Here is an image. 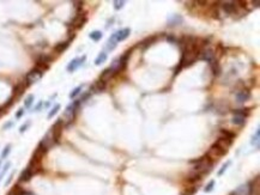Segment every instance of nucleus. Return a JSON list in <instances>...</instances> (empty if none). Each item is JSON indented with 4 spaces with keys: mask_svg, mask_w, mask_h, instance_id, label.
<instances>
[{
    "mask_svg": "<svg viewBox=\"0 0 260 195\" xmlns=\"http://www.w3.org/2000/svg\"><path fill=\"white\" fill-rule=\"evenodd\" d=\"M193 163H196L194 173L200 176H203L204 174H207L212 169V165H213V162L207 156L201 157L198 160H193Z\"/></svg>",
    "mask_w": 260,
    "mask_h": 195,
    "instance_id": "f257e3e1",
    "label": "nucleus"
},
{
    "mask_svg": "<svg viewBox=\"0 0 260 195\" xmlns=\"http://www.w3.org/2000/svg\"><path fill=\"white\" fill-rule=\"evenodd\" d=\"M42 76H43V71L40 70V68H34V70H31L28 74H26V77H25V81H26V85H33V84H35V83H37L41 78H42Z\"/></svg>",
    "mask_w": 260,
    "mask_h": 195,
    "instance_id": "f03ea898",
    "label": "nucleus"
},
{
    "mask_svg": "<svg viewBox=\"0 0 260 195\" xmlns=\"http://www.w3.org/2000/svg\"><path fill=\"white\" fill-rule=\"evenodd\" d=\"M225 153H227V151L222 150L220 147H218L217 145H215V144H213V145L210 147V150H209V152L206 153V156L209 157V158L213 162L215 159H220V157H223Z\"/></svg>",
    "mask_w": 260,
    "mask_h": 195,
    "instance_id": "7ed1b4c3",
    "label": "nucleus"
},
{
    "mask_svg": "<svg viewBox=\"0 0 260 195\" xmlns=\"http://www.w3.org/2000/svg\"><path fill=\"white\" fill-rule=\"evenodd\" d=\"M79 104V102H73L72 104H70L67 108H66V110H65V113H64V117L61 118V121L64 122V121H72L73 120V117H75V111H76V108H77V105Z\"/></svg>",
    "mask_w": 260,
    "mask_h": 195,
    "instance_id": "20e7f679",
    "label": "nucleus"
},
{
    "mask_svg": "<svg viewBox=\"0 0 260 195\" xmlns=\"http://www.w3.org/2000/svg\"><path fill=\"white\" fill-rule=\"evenodd\" d=\"M130 34H131V29L126 28V29H122L120 31L114 32L109 39H113V41H115V42H120V41H123V39H127V37L130 36Z\"/></svg>",
    "mask_w": 260,
    "mask_h": 195,
    "instance_id": "39448f33",
    "label": "nucleus"
},
{
    "mask_svg": "<svg viewBox=\"0 0 260 195\" xmlns=\"http://www.w3.org/2000/svg\"><path fill=\"white\" fill-rule=\"evenodd\" d=\"M231 142H233V140H231V139H228V138L222 137V135H220V137L217 139V141L215 142V145H217V146L220 147L222 150H224V151H227V152H228V150H229V147H230Z\"/></svg>",
    "mask_w": 260,
    "mask_h": 195,
    "instance_id": "423d86ee",
    "label": "nucleus"
},
{
    "mask_svg": "<svg viewBox=\"0 0 260 195\" xmlns=\"http://www.w3.org/2000/svg\"><path fill=\"white\" fill-rule=\"evenodd\" d=\"M198 58L203 59V60H206V61H212L215 59V53L211 48H204V49H200L199 52V56Z\"/></svg>",
    "mask_w": 260,
    "mask_h": 195,
    "instance_id": "0eeeda50",
    "label": "nucleus"
},
{
    "mask_svg": "<svg viewBox=\"0 0 260 195\" xmlns=\"http://www.w3.org/2000/svg\"><path fill=\"white\" fill-rule=\"evenodd\" d=\"M85 60V56H81V58H76V59H73L68 65H67V71L70 72V73H72V72H75L78 67H79L80 65L83 63V61Z\"/></svg>",
    "mask_w": 260,
    "mask_h": 195,
    "instance_id": "6e6552de",
    "label": "nucleus"
},
{
    "mask_svg": "<svg viewBox=\"0 0 260 195\" xmlns=\"http://www.w3.org/2000/svg\"><path fill=\"white\" fill-rule=\"evenodd\" d=\"M62 121H61V118L59 121H57V123L52 127V129H50V132H52V134H53V138H54V140L55 141H58L59 139H60V134H61V131H62Z\"/></svg>",
    "mask_w": 260,
    "mask_h": 195,
    "instance_id": "1a4fd4ad",
    "label": "nucleus"
},
{
    "mask_svg": "<svg viewBox=\"0 0 260 195\" xmlns=\"http://www.w3.org/2000/svg\"><path fill=\"white\" fill-rule=\"evenodd\" d=\"M223 10L227 12V13H234L236 11V2L234 1H229V2H224L223 4Z\"/></svg>",
    "mask_w": 260,
    "mask_h": 195,
    "instance_id": "9d476101",
    "label": "nucleus"
},
{
    "mask_svg": "<svg viewBox=\"0 0 260 195\" xmlns=\"http://www.w3.org/2000/svg\"><path fill=\"white\" fill-rule=\"evenodd\" d=\"M251 97V94H249V91H247V90H241L239 91L237 94H236V99H237V102H246L248 98Z\"/></svg>",
    "mask_w": 260,
    "mask_h": 195,
    "instance_id": "9b49d317",
    "label": "nucleus"
},
{
    "mask_svg": "<svg viewBox=\"0 0 260 195\" xmlns=\"http://www.w3.org/2000/svg\"><path fill=\"white\" fill-rule=\"evenodd\" d=\"M113 74H114V72L110 70V68H106L102 73H101V76H100V80L101 81H108L109 79L113 77Z\"/></svg>",
    "mask_w": 260,
    "mask_h": 195,
    "instance_id": "f8f14e48",
    "label": "nucleus"
},
{
    "mask_svg": "<svg viewBox=\"0 0 260 195\" xmlns=\"http://www.w3.org/2000/svg\"><path fill=\"white\" fill-rule=\"evenodd\" d=\"M31 176H33V170L30 169V168H26L23 173H22V175L19 177V181L20 182H26V181H29L30 178H31Z\"/></svg>",
    "mask_w": 260,
    "mask_h": 195,
    "instance_id": "ddd939ff",
    "label": "nucleus"
},
{
    "mask_svg": "<svg viewBox=\"0 0 260 195\" xmlns=\"http://www.w3.org/2000/svg\"><path fill=\"white\" fill-rule=\"evenodd\" d=\"M84 22H85V16L84 15H78L73 22H72V24H73V26H76V28H80V26H83V24H84Z\"/></svg>",
    "mask_w": 260,
    "mask_h": 195,
    "instance_id": "4468645a",
    "label": "nucleus"
},
{
    "mask_svg": "<svg viewBox=\"0 0 260 195\" xmlns=\"http://www.w3.org/2000/svg\"><path fill=\"white\" fill-rule=\"evenodd\" d=\"M106 60H107V53L101 52L100 54L97 55V58L95 59V65H96V66H100L103 62H106Z\"/></svg>",
    "mask_w": 260,
    "mask_h": 195,
    "instance_id": "2eb2a0df",
    "label": "nucleus"
},
{
    "mask_svg": "<svg viewBox=\"0 0 260 195\" xmlns=\"http://www.w3.org/2000/svg\"><path fill=\"white\" fill-rule=\"evenodd\" d=\"M210 66H211V68H212V72H213V74L215 76H218L220 72V65H218V62H217V60H212V61H210Z\"/></svg>",
    "mask_w": 260,
    "mask_h": 195,
    "instance_id": "dca6fc26",
    "label": "nucleus"
},
{
    "mask_svg": "<svg viewBox=\"0 0 260 195\" xmlns=\"http://www.w3.org/2000/svg\"><path fill=\"white\" fill-rule=\"evenodd\" d=\"M89 37L92 39V41H95V42H97V41H100L102 39V32L99 31V30H95V31H92V32H90V35H89Z\"/></svg>",
    "mask_w": 260,
    "mask_h": 195,
    "instance_id": "f3484780",
    "label": "nucleus"
},
{
    "mask_svg": "<svg viewBox=\"0 0 260 195\" xmlns=\"http://www.w3.org/2000/svg\"><path fill=\"white\" fill-rule=\"evenodd\" d=\"M68 44H70L68 42H61V43H59V44L55 46L54 49H55V52H58V53H62V52L68 47Z\"/></svg>",
    "mask_w": 260,
    "mask_h": 195,
    "instance_id": "a211bd4d",
    "label": "nucleus"
},
{
    "mask_svg": "<svg viewBox=\"0 0 260 195\" xmlns=\"http://www.w3.org/2000/svg\"><path fill=\"white\" fill-rule=\"evenodd\" d=\"M244 122H246V117H244V116L235 115V116H234V118H233V123H235V125H239V126L243 125Z\"/></svg>",
    "mask_w": 260,
    "mask_h": 195,
    "instance_id": "6ab92c4d",
    "label": "nucleus"
},
{
    "mask_svg": "<svg viewBox=\"0 0 260 195\" xmlns=\"http://www.w3.org/2000/svg\"><path fill=\"white\" fill-rule=\"evenodd\" d=\"M259 138H260V129L258 128L257 132H255V135H253V139H252V144L258 149L259 147Z\"/></svg>",
    "mask_w": 260,
    "mask_h": 195,
    "instance_id": "aec40b11",
    "label": "nucleus"
},
{
    "mask_svg": "<svg viewBox=\"0 0 260 195\" xmlns=\"http://www.w3.org/2000/svg\"><path fill=\"white\" fill-rule=\"evenodd\" d=\"M104 87H106V83L104 81H97L96 84H95V86H94V89H95V91L96 92H100V91H103L104 90Z\"/></svg>",
    "mask_w": 260,
    "mask_h": 195,
    "instance_id": "412c9836",
    "label": "nucleus"
},
{
    "mask_svg": "<svg viewBox=\"0 0 260 195\" xmlns=\"http://www.w3.org/2000/svg\"><path fill=\"white\" fill-rule=\"evenodd\" d=\"M59 110H60V104H55V105L52 108V110L48 113V118H52Z\"/></svg>",
    "mask_w": 260,
    "mask_h": 195,
    "instance_id": "4be33fe9",
    "label": "nucleus"
},
{
    "mask_svg": "<svg viewBox=\"0 0 260 195\" xmlns=\"http://www.w3.org/2000/svg\"><path fill=\"white\" fill-rule=\"evenodd\" d=\"M81 89H83V85H79V86H77L76 89H73V91L70 94V98L72 99V98H76L78 95L80 94V91H81Z\"/></svg>",
    "mask_w": 260,
    "mask_h": 195,
    "instance_id": "5701e85b",
    "label": "nucleus"
},
{
    "mask_svg": "<svg viewBox=\"0 0 260 195\" xmlns=\"http://www.w3.org/2000/svg\"><path fill=\"white\" fill-rule=\"evenodd\" d=\"M198 190V187H193V188H191V187H187L181 194L182 195H192V194H194Z\"/></svg>",
    "mask_w": 260,
    "mask_h": 195,
    "instance_id": "b1692460",
    "label": "nucleus"
},
{
    "mask_svg": "<svg viewBox=\"0 0 260 195\" xmlns=\"http://www.w3.org/2000/svg\"><path fill=\"white\" fill-rule=\"evenodd\" d=\"M34 103V95H29L24 101V107L25 108H30V105Z\"/></svg>",
    "mask_w": 260,
    "mask_h": 195,
    "instance_id": "393cba45",
    "label": "nucleus"
},
{
    "mask_svg": "<svg viewBox=\"0 0 260 195\" xmlns=\"http://www.w3.org/2000/svg\"><path fill=\"white\" fill-rule=\"evenodd\" d=\"M220 134H222V137H225L228 138V139H234L235 138V134L234 133H231V132H229V131H225V129H222L220 131Z\"/></svg>",
    "mask_w": 260,
    "mask_h": 195,
    "instance_id": "a878e982",
    "label": "nucleus"
},
{
    "mask_svg": "<svg viewBox=\"0 0 260 195\" xmlns=\"http://www.w3.org/2000/svg\"><path fill=\"white\" fill-rule=\"evenodd\" d=\"M234 114H235V115H240V116L246 117L249 114V110H248V109H237V110L234 111Z\"/></svg>",
    "mask_w": 260,
    "mask_h": 195,
    "instance_id": "bb28decb",
    "label": "nucleus"
},
{
    "mask_svg": "<svg viewBox=\"0 0 260 195\" xmlns=\"http://www.w3.org/2000/svg\"><path fill=\"white\" fill-rule=\"evenodd\" d=\"M181 22H182V18H181L180 16H174V17H172V18L169 19L170 25H176V24H179Z\"/></svg>",
    "mask_w": 260,
    "mask_h": 195,
    "instance_id": "cd10ccee",
    "label": "nucleus"
},
{
    "mask_svg": "<svg viewBox=\"0 0 260 195\" xmlns=\"http://www.w3.org/2000/svg\"><path fill=\"white\" fill-rule=\"evenodd\" d=\"M213 187H215V181H210V182L206 184V187L204 188V192H205V193H210V192H212Z\"/></svg>",
    "mask_w": 260,
    "mask_h": 195,
    "instance_id": "c85d7f7f",
    "label": "nucleus"
},
{
    "mask_svg": "<svg viewBox=\"0 0 260 195\" xmlns=\"http://www.w3.org/2000/svg\"><path fill=\"white\" fill-rule=\"evenodd\" d=\"M229 165H230V160H228V162H227L225 164H223V165H222V168H220V170L218 171V176H222V175H223V174L225 173V170L228 169V166H229Z\"/></svg>",
    "mask_w": 260,
    "mask_h": 195,
    "instance_id": "c756f323",
    "label": "nucleus"
},
{
    "mask_svg": "<svg viewBox=\"0 0 260 195\" xmlns=\"http://www.w3.org/2000/svg\"><path fill=\"white\" fill-rule=\"evenodd\" d=\"M10 151H11V145H7V146H6L5 149H4L2 153H1V159H4V158H6V157L9 156Z\"/></svg>",
    "mask_w": 260,
    "mask_h": 195,
    "instance_id": "7c9ffc66",
    "label": "nucleus"
},
{
    "mask_svg": "<svg viewBox=\"0 0 260 195\" xmlns=\"http://www.w3.org/2000/svg\"><path fill=\"white\" fill-rule=\"evenodd\" d=\"M9 168H10V163H6L5 165H4V168H2V170H1V173H0V181L2 180V177L5 175V173L9 170Z\"/></svg>",
    "mask_w": 260,
    "mask_h": 195,
    "instance_id": "2f4dec72",
    "label": "nucleus"
},
{
    "mask_svg": "<svg viewBox=\"0 0 260 195\" xmlns=\"http://www.w3.org/2000/svg\"><path fill=\"white\" fill-rule=\"evenodd\" d=\"M123 5H125V1H114V7H115V10H120V9H122Z\"/></svg>",
    "mask_w": 260,
    "mask_h": 195,
    "instance_id": "473e14b6",
    "label": "nucleus"
},
{
    "mask_svg": "<svg viewBox=\"0 0 260 195\" xmlns=\"http://www.w3.org/2000/svg\"><path fill=\"white\" fill-rule=\"evenodd\" d=\"M30 125V122H26V123H24L22 127H20V129H19V132L20 133H24L25 131H26V128H28V126Z\"/></svg>",
    "mask_w": 260,
    "mask_h": 195,
    "instance_id": "72a5a7b5",
    "label": "nucleus"
},
{
    "mask_svg": "<svg viewBox=\"0 0 260 195\" xmlns=\"http://www.w3.org/2000/svg\"><path fill=\"white\" fill-rule=\"evenodd\" d=\"M23 114H24V109H19V110L17 111V114H16V117L19 118V117L23 116Z\"/></svg>",
    "mask_w": 260,
    "mask_h": 195,
    "instance_id": "f704fd0d",
    "label": "nucleus"
},
{
    "mask_svg": "<svg viewBox=\"0 0 260 195\" xmlns=\"http://www.w3.org/2000/svg\"><path fill=\"white\" fill-rule=\"evenodd\" d=\"M42 104H43V102H42V101H41V102H39V103H37V105L35 107V109H34V110H35V111H39L41 108H42Z\"/></svg>",
    "mask_w": 260,
    "mask_h": 195,
    "instance_id": "c9c22d12",
    "label": "nucleus"
},
{
    "mask_svg": "<svg viewBox=\"0 0 260 195\" xmlns=\"http://www.w3.org/2000/svg\"><path fill=\"white\" fill-rule=\"evenodd\" d=\"M12 125H13V122H11V121L7 122V123H5V125H4V129H7L9 127H12Z\"/></svg>",
    "mask_w": 260,
    "mask_h": 195,
    "instance_id": "e433bc0d",
    "label": "nucleus"
},
{
    "mask_svg": "<svg viewBox=\"0 0 260 195\" xmlns=\"http://www.w3.org/2000/svg\"><path fill=\"white\" fill-rule=\"evenodd\" d=\"M253 4H254V6H257V7H258V6H259V1H253Z\"/></svg>",
    "mask_w": 260,
    "mask_h": 195,
    "instance_id": "4c0bfd02",
    "label": "nucleus"
},
{
    "mask_svg": "<svg viewBox=\"0 0 260 195\" xmlns=\"http://www.w3.org/2000/svg\"><path fill=\"white\" fill-rule=\"evenodd\" d=\"M0 165H1V159H0Z\"/></svg>",
    "mask_w": 260,
    "mask_h": 195,
    "instance_id": "58836bf2",
    "label": "nucleus"
}]
</instances>
